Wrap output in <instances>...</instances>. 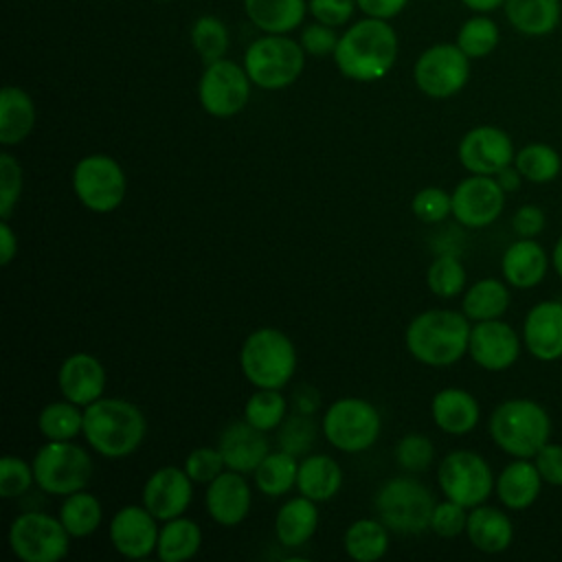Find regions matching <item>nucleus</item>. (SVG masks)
<instances>
[{
    "label": "nucleus",
    "instance_id": "42",
    "mask_svg": "<svg viewBox=\"0 0 562 562\" xmlns=\"http://www.w3.org/2000/svg\"><path fill=\"white\" fill-rule=\"evenodd\" d=\"M496 44H498V26L485 15H476V18H470L468 22H463V26L457 35V46L470 59L490 55L496 48Z\"/></svg>",
    "mask_w": 562,
    "mask_h": 562
},
{
    "label": "nucleus",
    "instance_id": "34",
    "mask_svg": "<svg viewBox=\"0 0 562 562\" xmlns=\"http://www.w3.org/2000/svg\"><path fill=\"white\" fill-rule=\"evenodd\" d=\"M342 547L356 562H375L389 551V527L380 518H358L345 529Z\"/></svg>",
    "mask_w": 562,
    "mask_h": 562
},
{
    "label": "nucleus",
    "instance_id": "48",
    "mask_svg": "<svg viewBox=\"0 0 562 562\" xmlns=\"http://www.w3.org/2000/svg\"><path fill=\"white\" fill-rule=\"evenodd\" d=\"M22 167L9 151H0V220H9L22 195Z\"/></svg>",
    "mask_w": 562,
    "mask_h": 562
},
{
    "label": "nucleus",
    "instance_id": "40",
    "mask_svg": "<svg viewBox=\"0 0 562 562\" xmlns=\"http://www.w3.org/2000/svg\"><path fill=\"white\" fill-rule=\"evenodd\" d=\"M285 417L288 400L281 389H257L244 404V419L263 432L279 428Z\"/></svg>",
    "mask_w": 562,
    "mask_h": 562
},
{
    "label": "nucleus",
    "instance_id": "9",
    "mask_svg": "<svg viewBox=\"0 0 562 562\" xmlns=\"http://www.w3.org/2000/svg\"><path fill=\"white\" fill-rule=\"evenodd\" d=\"M70 533L59 516L22 512L9 525V547L22 562H59L70 551Z\"/></svg>",
    "mask_w": 562,
    "mask_h": 562
},
{
    "label": "nucleus",
    "instance_id": "19",
    "mask_svg": "<svg viewBox=\"0 0 562 562\" xmlns=\"http://www.w3.org/2000/svg\"><path fill=\"white\" fill-rule=\"evenodd\" d=\"M193 498V479L184 468L165 465L149 474L143 485V505L160 520L184 516Z\"/></svg>",
    "mask_w": 562,
    "mask_h": 562
},
{
    "label": "nucleus",
    "instance_id": "15",
    "mask_svg": "<svg viewBox=\"0 0 562 562\" xmlns=\"http://www.w3.org/2000/svg\"><path fill=\"white\" fill-rule=\"evenodd\" d=\"M452 217L465 228H485L494 224L503 209L507 193L494 176L470 173L452 191Z\"/></svg>",
    "mask_w": 562,
    "mask_h": 562
},
{
    "label": "nucleus",
    "instance_id": "3",
    "mask_svg": "<svg viewBox=\"0 0 562 562\" xmlns=\"http://www.w3.org/2000/svg\"><path fill=\"white\" fill-rule=\"evenodd\" d=\"M397 55L395 31L380 18L353 24L338 37L334 59L338 70L353 81L382 79Z\"/></svg>",
    "mask_w": 562,
    "mask_h": 562
},
{
    "label": "nucleus",
    "instance_id": "36",
    "mask_svg": "<svg viewBox=\"0 0 562 562\" xmlns=\"http://www.w3.org/2000/svg\"><path fill=\"white\" fill-rule=\"evenodd\" d=\"M296 474H299L296 457L281 448L277 452H268L252 472L257 490L270 498H279L288 494L292 487H296Z\"/></svg>",
    "mask_w": 562,
    "mask_h": 562
},
{
    "label": "nucleus",
    "instance_id": "50",
    "mask_svg": "<svg viewBox=\"0 0 562 562\" xmlns=\"http://www.w3.org/2000/svg\"><path fill=\"white\" fill-rule=\"evenodd\" d=\"M468 507L443 498L441 503L435 505L432 516H430V531L441 536V538H457L461 533H465V525H468Z\"/></svg>",
    "mask_w": 562,
    "mask_h": 562
},
{
    "label": "nucleus",
    "instance_id": "27",
    "mask_svg": "<svg viewBox=\"0 0 562 562\" xmlns=\"http://www.w3.org/2000/svg\"><path fill=\"white\" fill-rule=\"evenodd\" d=\"M465 536L483 553H503L514 540V525L503 509L481 503L468 512Z\"/></svg>",
    "mask_w": 562,
    "mask_h": 562
},
{
    "label": "nucleus",
    "instance_id": "14",
    "mask_svg": "<svg viewBox=\"0 0 562 562\" xmlns=\"http://www.w3.org/2000/svg\"><path fill=\"white\" fill-rule=\"evenodd\" d=\"M250 77L246 68L231 59H217L206 64L200 77L198 94L204 112L217 119H228L241 112L250 97Z\"/></svg>",
    "mask_w": 562,
    "mask_h": 562
},
{
    "label": "nucleus",
    "instance_id": "24",
    "mask_svg": "<svg viewBox=\"0 0 562 562\" xmlns=\"http://www.w3.org/2000/svg\"><path fill=\"white\" fill-rule=\"evenodd\" d=\"M217 448L226 461V468L241 474L255 472V468L270 452L266 432L255 428L246 419L233 422L231 426H226L220 435Z\"/></svg>",
    "mask_w": 562,
    "mask_h": 562
},
{
    "label": "nucleus",
    "instance_id": "28",
    "mask_svg": "<svg viewBox=\"0 0 562 562\" xmlns=\"http://www.w3.org/2000/svg\"><path fill=\"white\" fill-rule=\"evenodd\" d=\"M318 527L316 501L299 494L281 505L274 516V536L285 549L303 547Z\"/></svg>",
    "mask_w": 562,
    "mask_h": 562
},
{
    "label": "nucleus",
    "instance_id": "41",
    "mask_svg": "<svg viewBox=\"0 0 562 562\" xmlns=\"http://www.w3.org/2000/svg\"><path fill=\"white\" fill-rule=\"evenodd\" d=\"M465 268L454 252H439L426 272L428 290L439 299H454L465 290Z\"/></svg>",
    "mask_w": 562,
    "mask_h": 562
},
{
    "label": "nucleus",
    "instance_id": "43",
    "mask_svg": "<svg viewBox=\"0 0 562 562\" xmlns=\"http://www.w3.org/2000/svg\"><path fill=\"white\" fill-rule=\"evenodd\" d=\"M191 40H193L198 55L206 64L222 59L224 53L228 50V31H226L224 22L213 15H204L193 24Z\"/></svg>",
    "mask_w": 562,
    "mask_h": 562
},
{
    "label": "nucleus",
    "instance_id": "32",
    "mask_svg": "<svg viewBox=\"0 0 562 562\" xmlns=\"http://www.w3.org/2000/svg\"><path fill=\"white\" fill-rule=\"evenodd\" d=\"M509 24L529 37H542L560 24V0H505Z\"/></svg>",
    "mask_w": 562,
    "mask_h": 562
},
{
    "label": "nucleus",
    "instance_id": "1",
    "mask_svg": "<svg viewBox=\"0 0 562 562\" xmlns=\"http://www.w3.org/2000/svg\"><path fill=\"white\" fill-rule=\"evenodd\" d=\"M472 321L457 310L432 307L417 314L404 334L408 353L428 367H450L468 353Z\"/></svg>",
    "mask_w": 562,
    "mask_h": 562
},
{
    "label": "nucleus",
    "instance_id": "46",
    "mask_svg": "<svg viewBox=\"0 0 562 562\" xmlns=\"http://www.w3.org/2000/svg\"><path fill=\"white\" fill-rule=\"evenodd\" d=\"M411 211L424 224H439L452 215V193L441 187H424L413 195Z\"/></svg>",
    "mask_w": 562,
    "mask_h": 562
},
{
    "label": "nucleus",
    "instance_id": "25",
    "mask_svg": "<svg viewBox=\"0 0 562 562\" xmlns=\"http://www.w3.org/2000/svg\"><path fill=\"white\" fill-rule=\"evenodd\" d=\"M542 476L533 463V459H512L494 481V494L505 509L522 512L529 509L540 492H542Z\"/></svg>",
    "mask_w": 562,
    "mask_h": 562
},
{
    "label": "nucleus",
    "instance_id": "17",
    "mask_svg": "<svg viewBox=\"0 0 562 562\" xmlns=\"http://www.w3.org/2000/svg\"><path fill=\"white\" fill-rule=\"evenodd\" d=\"M522 351V336L503 318L479 321L472 325L468 356L485 371L509 369Z\"/></svg>",
    "mask_w": 562,
    "mask_h": 562
},
{
    "label": "nucleus",
    "instance_id": "53",
    "mask_svg": "<svg viewBox=\"0 0 562 562\" xmlns=\"http://www.w3.org/2000/svg\"><path fill=\"white\" fill-rule=\"evenodd\" d=\"M547 226V215L538 204H522L512 215V228L518 237L536 239Z\"/></svg>",
    "mask_w": 562,
    "mask_h": 562
},
{
    "label": "nucleus",
    "instance_id": "20",
    "mask_svg": "<svg viewBox=\"0 0 562 562\" xmlns=\"http://www.w3.org/2000/svg\"><path fill=\"white\" fill-rule=\"evenodd\" d=\"M522 347L540 362L562 358V301L547 299L529 307L522 321Z\"/></svg>",
    "mask_w": 562,
    "mask_h": 562
},
{
    "label": "nucleus",
    "instance_id": "59",
    "mask_svg": "<svg viewBox=\"0 0 562 562\" xmlns=\"http://www.w3.org/2000/svg\"><path fill=\"white\" fill-rule=\"evenodd\" d=\"M465 7H470L472 11H481V13H487V11H494L496 7H501L505 0H461Z\"/></svg>",
    "mask_w": 562,
    "mask_h": 562
},
{
    "label": "nucleus",
    "instance_id": "22",
    "mask_svg": "<svg viewBox=\"0 0 562 562\" xmlns=\"http://www.w3.org/2000/svg\"><path fill=\"white\" fill-rule=\"evenodd\" d=\"M105 369L99 358L86 351L70 353L57 373V384L59 391L66 400L79 406H88L103 397L105 391Z\"/></svg>",
    "mask_w": 562,
    "mask_h": 562
},
{
    "label": "nucleus",
    "instance_id": "58",
    "mask_svg": "<svg viewBox=\"0 0 562 562\" xmlns=\"http://www.w3.org/2000/svg\"><path fill=\"white\" fill-rule=\"evenodd\" d=\"M496 182L501 184V189L509 195V193H514V191H518L520 189V184L525 182V178L520 176V171L516 169V165L512 162V165H507V167H503L496 176Z\"/></svg>",
    "mask_w": 562,
    "mask_h": 562
},
{
    "label": "nucleus",
    "instance_id": "26",
    "mask_svg": "<svg viewBox=\"0 0 562 562\" xmlns=\"http://www.w3.org/2000/svg\"><path fill=\"white\" fill-rule=\"evenodd\" d=\"M430 415L439 430L448 435H468L479 426L481 406L470 391L446 386L432 395Z\"/></svg>",
    "mask_w": 562,
    "mask_h": 562
},
{
    "label": "nucleus",
    "instance_id": "8",
    "mask_svg": "<svg viewBox=\"0 0 562 562\" xmlns=\"http://www.w3.org/2000/svg\"><path fill=\"white\" fill-rule=\"evenodd\" d=\"M382 419L378 408L362 397H340L327 406L321 430L340 452H362L380 437Z\"/></svg>",
    "mask_w": 562,
    "mask_h": 562
},
{
    "label": "nucleus",
    "instance_id": "54",
    "mask_svg": "<svg viewBox=\"0 0 562 562\" xmlns=\"http://www.w3.org/2000/svg\"><path fill=\"white\" fill-rule=\"evenodd\" d=\"M310 11L318 22L340 26L351 18L353 0H310Z\"/></svg>",
    "mask_w": 562,
    "mask_h": 562
},
{
    "label": "nucleus",
    "instance_id": "5",
    "mask_svg": "<svg viewBox=\"0 0 562 562\" xmlns=\"http://www.w3.org/2000/svg\"><path fill=\"white\" fill-rule=\"evenodd\" d=\"M239 367L252 386L283 389L296 369L294 342L277 327H259L246 336Z\"/></svg>",
    "mask_w": 562,
    "mask_h": 562
},
{
    "label": "nucleus",
    "instance_id": "16",
    "mask_svg": "<svg viewBox=\"0 0 562 562\" xmlns=\"http://www.w3.org/2000/svg\"><path fill=\"white\" fill-rule=\"evenodd\" d=\"M457 156L465 171L496 176L503 167L514 162L516 147L505 130L496 125H476L459 140Z\"/></svg>",
    "mask_w": 562,
    "mask_h": 562
},
{
    "label": "nucleus",
    "instance_id": "57",
    "mask_svg": "<svg viewBox=\"0 0 562 562\" xmlns=\"http://www.w3.org/2000/svg\"><path fill=\"white\" fill-rule=\"evenodd\" d=\"M318 393L310 386H301L296 393H294V413H303V415H312L316 408H318Z\"/></svg>",
    "mask_w": 562,
    "mask_h": 562
},
{
    "label": "nucleus",
    "instance_id": "37",
    "mask_svg": "<svg viewBox=\"0 0 562 562\" xmlns=\"http://www.w3.org/2000/svg\"><path fill=\"white\" fill-rule=\"evenodd\" d=\"M514 165L525 178V182H531V184H549L562 171V158L558 149L549 143L522 145L520 149H516Z\"/></svg>",
    "mask_w": 562,
    "mask_h": 562
},
{
    "label": "nucleus",
    "instance_id": "29",
    "mask_svg": "<svg viewBox=\"0 0 562 562\" xmlns=\"http://www.w3.org/2000/svg\"><path fill=\"white\" fill-rule=\"evenodd\" d=\"M342 485V470L336 459L327 454H305L299 461L296 490L299 494L323 503L334 498Z\"/></svg>",
    "mask_w": 562,
    "mask_h": 562
},
{
    "label": "nucleus",
    "instance_id": "11",
    "mask_svg": "<svg viewBox=\"0 0 562 562\" xmlns=\"http://www.w3.org/2000/svg\"><path fill=\"white\" fill-rule=\"evenodd\" d=\"M72 191L88 211L112 213L125 200L127 178L112 156L88 154L72 169Z\"/></svg>",
    "mask_w": 562,
    "mask_h": 562
},
{
    "label": "nucleus",
    "instance_id": "7",
    "mask_svg": "<svg viewBox=\"0 0 562 562\" xmlns=\"http://www.w3.org/2000/svg\"><path fill=\"white\" fill-rule=\"evenodd\" d=\"M35 485L53 496H68L86 490L92 476V459L70 441H46L33 457Z\"/></svg>",
    "mask_w": 562,
    "mask_h": 562
},
{
    "label": "nucleus",
    "instance_id": "47",
    "mask_svg": "<svg viewBox=\"0 0 562 562\" xmlns=\"http://www.w3.org/2000/svg\"><path fill=\"white\" fill-rule=\"evenodd\" d=\"M35 483L33 463L15 454H4L0 461V496L2 498H18L31 490Z\"/></svg>",
    "mask_w": 562,
    "mask_h": 562
},
{
    "label": "nucleus",
    "instance_id": "39",
    "mask_svg": "<svg viewBox=\"0 0 562 562\" xmlns=\"http://www.w3.org/2000/svg\"><path fill=\"white\" fill-rule=\"evenodd\" d=\"M83 406L72 404L70 400L50 402L40 411L37 428L50 441H70L83 432Z\"/></svg>",
    "mask_w": 562,
    "mask_h": 562
},
{
    "label": "nucleus",
    "instance_id": "51",
    "mask_svg": "<svg viewBox=\"0 0 562 562\" xmlns=\"http://www.w3.org/2000/svg\"><path fill=\"white\" fill-rule=\"evenodd\" d=\"M533 463L544 481V485L562 487V443L547 441L533 457Z\"/></svg>",
    "mask_w": 562,
    "mask_h": 562
},
{
    "label": "nucleus",
    "instance_id": "44",
    "mask_svg": "<svg viewBox=\"0 0 562 562\" xmlns=\"http://www.w3.org/2000/svg\"><path fill=\"white\" fill-rule=\"evenodd\" d=\"M316 424L312 419V415H303V413H294L290 417L283 419V424L279 426V435H277V443L281 450L294 454V457H305L310 454V448L316 439Z\"/></svg>",
    "mask_w": 562,
    "mask_h": 562
},
{
    "label": "nucleus",
    "instance_id": "55",
    "mask_svg": "<svg viewBox=\"0 0 562 562\" xmlns=\"http://www.w3.org/2000/svg\"><path fill=\"white\" fill-rule=\"evenodd\" d=\"M356 2L367 15L380 18V20L397 15L406 4V0H356Z\"/></svg>",
    "mask_w": 562,
    "mask_h": 562
},
{
    "label": "nucleus",
    "instance_id": "52",
    "mask_svg": "<svg viewBox=\"0 0 562 562\" xmlns=\"http://www.w3.org/2000/svg\"><path fill=\"white\" fill-rule=\"evenodd\" d=\"M336 44H338L336 33L331 31V26H327L323 22L321 24H312V26L303 29V33H301L303 50L314 55V57H323V55L334 53Z\"/></svg>",
    "mask_w": 562,
    "mask_h": 562
},
{
    "label": "nucleus",
    "instance_id": "6",
    "mask_svg": "<svg viewBox=\"0 0 562 562\" xmlns=\"http://www.w3.org/2000/svg\"><path fill=\"white\" fill-rule=\"evenodd\" d=\"M437 501L432 492L413 476H393L375 494L378 518L389 531L415 536L430 529V516Z\"/></svg>",
    "mask_w": 562,
    "mask_h": 562
},
{
    "label": "nucleus",
    "instance_id": "23",
    "mask_svg": "<svg viewBox=\"0 0 562 562\" xmlns=\"http://www.w3.org/2000/svg\"><path fill=\"white\" fill-rule=\"evenodd\" d=\"M551 257L544 246L531 237H518L501 257V274L516 290H531L540 285L549 272Z\"/></svg>",
    "mask_w": 562,
    "mask_h": 562
},
{
    "label": "nucleus",
    "instance_id": "45",
    "mask_svg": "<svg viewBox=\"0 0 562 562\" xmlns=\"http://www.w3.org/2000/svg\"><path fill=\"white\" fill-rule=\"evenodd\" d=\"M435 459L432 441L422 432L404 435L395 446V463L406 472H424Z\"/></svg>",
    "mask_w": 562,
    "mask_h": 562
},
{
    "label": "nucleus",
    "instance_id": "38",
    "mask_svg": "<svg viewBox=\"0 0 562 562\" xmlns=\"http://www.w3.org/2000/svg\"><path fill=\"white\" fill-rule=\"evenodd\" d=\"M59 520L72 538H86L101 527L103 507L94 494L79 490L64 496V503L59 507Z\"/></svg>",
    "mask_w": 562,
    "mask_h": 562
},
{
    "label": "nucleus",
    "instance_id": "35",
    "mask_svg": "<svg viewBox=\"0 0 562 562\" xmlns=\"http://www.w3.org/2000/svg\"><path fill=\"white\" fill-rule=\"evenodd\" d=\"M244 4L255 26L277 35L296 29L305 15L303 0H244Z\"/></svg>",
    "mask_w": 562,
    "mask_h": 562
},
{
    "label": "nucleus",
    "instance_id": "31",
    "mask_svg": "<svg viewBox=\"0 0 562 562\" xmlns=\"http://www.w3.org/2000/svg\"><path fill=\"white\" fill-rule=\"evenodd\" d=\"M512 301L509 294V283L496 277H485L474 281L463 299H461V312L472 321H492V318H503Z\"/></svg>",
    "mask_w": 562,
    "mask_h": 562
},
{
    "label": "nucleus",
    "instance_id": "18",
    "mask_svg": "<svg viewBox=\"0 0 562 562\" xmlns=\"http://www.w3.org/2000/svg\"><path fill=\"white\" fill-rule=\"evenodd\" d=\"M158 518L145 505H123L110 520V542L116 553L130 560L147 558L158 544Z\"/></svg>",
    "mask_w": 562,
    "mask_h": 562
},
{
    "label": "nucleus",
    "instance_id": "60",
    "mask_svg": "<svg viewBox=\"0 0 562 562\" xmlns=\"http://www.w3.org/2000/svg\"><path fill=\"white\" fill-rule=\"evenodd\" d=\"M551 266L555 270V274L562 279V233L553 246V252H551Z\"/></svg>",
    "mask_w": 562,
    "mask_h": 562
},
{
    "label": "nucleus",
    "instance_id": "10",
    "mask_svg": "<svg viewBox=\"0 0 562 562\" xmlns=\"http://www.w3.org/2000/svg\"><path fill=\"white\" fill-rule=\"evenodd\" d=\"M303 64V46L277 33L255 40L244 55V68L250 81L263 90L288 88L299 79Z\"/></svg>",
    "mask_w": 562,
    "mask_h": 562
},
{
    "label": "nucleus",
    "instance_id": "2",
    "mask_svg": "<svg viewBox=\"0 0 562 562\" xmlns=\"http://www.w3.org/2000/svg\"><path fill=\"white\" fill-rule=\"evenodd\" d=\"M147 432L140 408L121 397H99L83 408V437L105 459H125L138 450Z\"/></svg>",
    "mask_w": 562,
    "mask_h": 562
},
{
    "label": "nucleus",
    "instance_id": "30",
    "mask_svg": "<svg viewBox=\"0 0 562 562\" xmlns=\"http://www.w3.org/2000/svg\"><path fill=\"white\" fill-rule=\"evenodd\" d=\"M35 127V103L15 86H4L0 94V143L20 145Z\"/></svg>",
    "mask_w": 562,
    "mask_h": 562
},
{
    "label": "nucleus",
    "instance_id": "49",
    "mask_svg": "<svg viewBox=\"0 0 562 562\" xmlns=\"http://www.w3.org/2000/svg\"><path fill=\"white\" fill-rule=\"evenodd\" d=\"M184 470L193 479V483H211L215 476H220L226 470V461L220 448L202 446L187 454Z\"/></svg>",
    "mask_w": 562,
    "mask_h": 562
},
{
    "label": "nucleus",
    "instance_id": "13",
    "mask_svg": "<svg viewBox=\"0 0 562 562\" xmlns=\"http://www.w3.org/2000/svg\"><path fill=\"white\" fill-rule=\"evenodd\" d=\"M417 88L432 99H448L470 79V57L457 44H435L419 55L413 68Z\"/></svg>",
    "mask_w": 562,
    "mask_h": 562
},
{
    "label": "nucleus",
    "instance_id": "4",
    "mask_svg": "<svg viewBox=\"0 0 562 562\" xmlns=\"http://www.w3.org/2000/svg\"><path fill=\"white\" fill-rule=\"evenodd\" d=\"M492 441L514 459H533L551 439V417L547 408L531 397H512L501 402L487 422Z\"/></svg>",
    "mask_w": 562,
    "mask_h": 562
},
{
    "label": "nucleus",
    "instance_id": "21",
    "mask_svg": "<svg viewBox=\"0 0 562 562\" xmlns=\"http://www.w3.org/2000/svg\"><path fill=\"white\" fill-rule=\"evenodd\" d=\"M250 501H252V492L241 472L226 468L220 476L206 483V492H204L206 514L211 516L213 522L222 527L239 525L250 512Z\"/></svg>",
    "mask_w": 562,
    "mask_h": 562
},
{
    "label": "nucleus",
    "instance_id": "33",
    "mask_svg": "<svg viewBox=\"0 0 562 562\" xmlns=\"http://www.w3.org/2000/svg\"><path fill=\"white\" fill-rule=\"evenodd\" d=\"M202 547V529L195 520L178 516L165 520L158 533L156 555L160 562H184L191 560Z\"/></svg>",
    "mask_w": 562,
    "mask_h": 562
},
{
    "label": "nucleus",
    "instance_id": "56",
    "mask_svg": "<svg viewBox=\"0 0 562 562\" xmlns=\"http://www.w3.org/2000/svg\"><path fill=\"white\" fill-rule=\"evenodd\" d=\"M18 255V235L9 220H0V263L9 266Z\"/></svg>",
    "mask_w": 562,
    "mask_h": 562
},
{
    "label": "nucleus",
    "instance_id": "12",
    "mask_svg": "<svg viewBox=\"0 0 562 562\" xmlns=\"http://www.w3.org/2000/svg\"><path fill=\"white\" fill-rule=\"evenodd\" d=\"M494 472L474 450L448 452L437 470V483L446 498L472 509L485 503L494 492Z\"/></svg>",
    "mask_w": 562,
    "mask_h": 562
}]
</instances>
